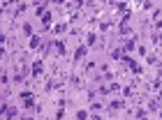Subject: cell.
<instances>
[{"label": "cell", "mask_w": 162, "mask_h": 120, "mask_svg": "<svg viewBox=\"0 0 162 120\" xmlns=\"http://www.w3.org/2000/svg\"><path fill=\"white\" fill-rule=\"evenodd\" d=\"M39 72H42V62L37 60V62H33V76H37Z\"/></svg>", "instance_id": "1"}, {"label": "cell", "mask_w": 162, "mask_h": 120, "mask_svg": "<svg viewBox=\"0 0 162 120\" xmlns=\"http://www.w3.org/2000/svg\"><path fill=\"white\" fill-rule=\"evenodd\" d=\"M14 115H16V108H7V106H5V118H7V120H12Z\"/></svg>", "instance_id": "2"}, {"label": "cell", "mask_w": 162, "mask_h": 120, "mask_svg": "<svg viewBox=\"0 0 162 120\" xmlns=\"http://www.w3.org/2000/svg\"><path fill=\"white\" fill-rule=\"evenodd\" d=\"M84 56H86V46H79V49H76V60H81Z\"/></svg>", "instance_id": "3"}, {"label": "cell", "mask_w": 162, "mask_h": 120, "mask_svg": "<svg viewBox=\"0 0 162 120\" xmlns=\"http://www.w3.org/2000/svg\"><path fill=\"white\" fill-rule=\"evenodd\" d=\"M37 44H39V37H37V35H33V37H30V49H35Z\"/></svg>", "instance_id": "4"}, {"label": "cell", "mask_w": 162, "mask_h": 120, "mask_svg": "<svg viewBox=\"0 0 162 120\" xmlns=\"http://www.w3.org/2000/svg\"><path fill=\"white\" fill-rule=\"evenodd\" d=\"M35 14H37V16H44V14H46V12H44V5H37V9H35Z\"/></svg>", "instance_id": "5"}, {"label": "cell", "mask_w": 162, "mask_h": 120, "mask_svg": "<svg viewBox=\"0 0 162 120\" xmlns=\"http://www.w3.org/2000/svg\"><path fill=\"white\" fill-rule=\"evenodd\" d=\"M23 33H26V35H30V37H33V26H30V23H26V26H23Z\"/></svg>", "instance_id": "6"}, {"label": "cell", "mask_w": 162, "mask_h": 120, "mask_svg": "<svg viewBox=\"0 0 162 120\" xmlns=\"http://www.w3.org/2000/svg\"><path fill=\"white\" fill-rule=\"evenodd\" d=\"M42 21H44V26H49V21H51V12H46V14L42 16Z\"/></svg>", "instance_id": "7"}, {"label": "cell", "mask_w": 162, "mask_h": 120, "mask_svg": "<svg viewBox=\"0 0 162 120\" xmlns=\"http://www.w3.org/2000/svg\"><path fill=\"white\" fill-rule=\"evenodd\" d=\"M132 49H134V42L127 39V42H125V51H132Z\"/></svg>", "instance_id": "8"}, {"label": "cell", "mask_w": 162, "mask_h": 120, "mask_svg": "<svg viewBox=\"0 0 162 120\" xmlns=\"http://www.w3.org/2000/svg\"><path fill=\"white\" fill-rule=\"evenodd\" d=\"M76 118H79V120H86V118H88V113H86V111H79V113H76Z\"/></svg>", "instance_id": "9"}, {"label": "cell", "mask_w": 162, "mask_h": 120, "mask_svg": "<svg viewBox=\"0 0 162 120\" xmlns=\"http://www.w3.org/2000/svg\"><path fill=\"white\" fill-rule=\"evenodd\" d=\"M56 49H58V53H65V46H63V42H56Z\"/></svg>", "instance_id": "10"}]
</instances>
